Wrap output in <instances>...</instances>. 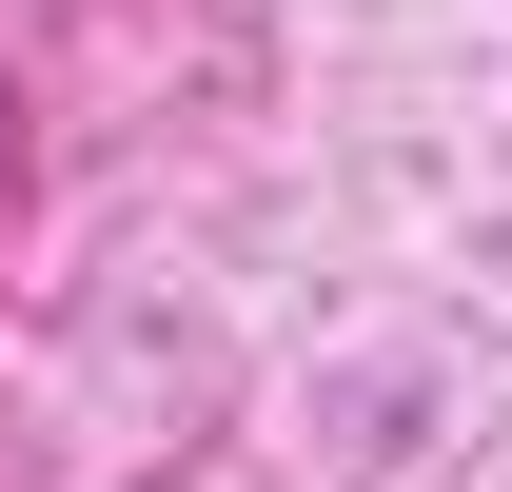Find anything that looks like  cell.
<instances>
[{"instance_id": "cell-1", "label": "cell", "mask_w": 512, "mask_h": 492, "mask_svg": "<svg viewBox=\"0 0 512 492\" xmlns=\"http://www.w3.org/2000/svg\"><path fill=\"white\" fill-rule=\"evenodd\" d=\"M0 217H20V99H0Z\"/></svg>"}]
</instances>
